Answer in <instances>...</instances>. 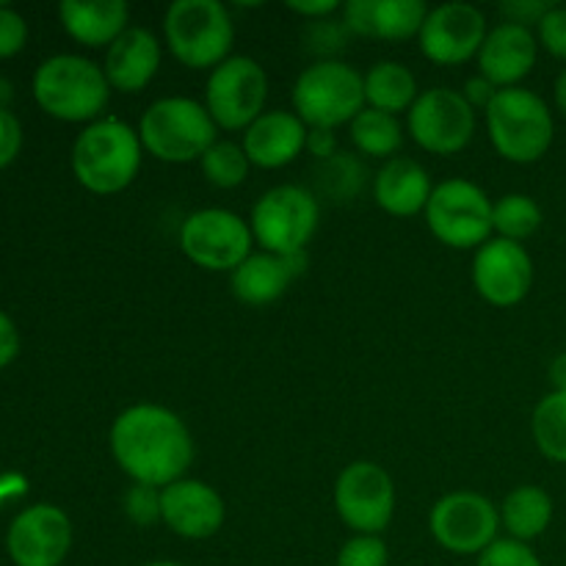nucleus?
Here are the masks:
<instances>
[{"label":"nucleus","instance_id":"f257e3e1","mask_svg":"<svg viewBox=\"0 0 566 566\" xmlns=\"http://www.w3.org/2000/svg\"><path fill=\"white\" fill-rule=\"evenodd\" d=\"M111 453L133 484L164 486L186 475L193 462V440L180 415L158 403H136L116 415L108 434Z\"/></svg>","mask_w":566,"mask_h":566},{"label":"nucleus","instance_id":"f03ea898","mask_svg":"<svg viewBox=\"0 0 566 566\" xmlns=\"http://www.w3.org/2000/svg\"><path fill=\"white\" fill-rule=\"evenodd\" d=\"M144 147L138 130L116 116H99L72 144V171L86 191L111 197L136 180Z\"/></svg>","mask_w":566,"mask_h":566},{"label":"nucleus","instance_id":"7ed1b4c3","mask_svg":"<svg viewBox=\"0 0 566 566\" xmlns=\"http://www.w3.org/2000/svg\"><path fill=\"white\" fill-rule=\"evenodd\" d=\"M33 99L48 116L61 122L99 119L111 97L103 66L83 55L61 53L42 61L33 72Z\"/></svg>","mask_w":566,"mask_h":566},{"label":"nucleus","instance_id":"20e7f679","mask_svg":"<svg viewBox=\"0 0 566 566\" xmlns=\"http://www.w3.org/2000/svg\"><path fill=\"white\" fill-rule=\"evenodd\" d=\"M486 130L501 158L512 164H536L553 147V111L536 92L523 86L501 88L486 108Z\"/></svg>","mask_w":566,"mask_h":566},{"label":"nucleus","instance_id":"39448f33","mask_svg":"<svg viewBox=\"0 0 566 566\" xmlns=\"http://www.w3.org/2000/svg\"><path fill=\"white\" fill-rule=\"evenodd\" d=\"M219 127L205 103L191 97H160L144 111L138 138L144 153L164 164H191L219 142Z\"/></svg>","mask_w":566,"mask_h":566},{"label":"nucleus","instance_id":"423d86ee","mask_svg":"<svg viewBox=\"0 0 566 566\" xmlns=\"http://www.w3.org/2000/svg\"><path fill=\"white\" fill-rule=\"evenodd\" d=\"M164 36L169 53L182 66L213 72L230 59L235 22L219 0H177L166 9Z\"/></svg>","mask_w":566,"mask_h":566},{"label":"nucleus","instance_id":"0eeeda50","mask_svg":"<svg viewBox=\"0 0 566 566\" xmlns=\"http://www.w3.org/2000/svg\"><path fill=\"white\" fill-rule=\"evenodd\" d=\"M365 105V75L343 61H315L293 83V114L310 130L352 125Z\"/></svg>","mask_w":566,"mask_h":566},{"label":"nucleus","instance_id":"6e6552de","mask_svg":"<svg viewBox=\"0 0 566 566\" xmlns=\"http://www.w3.org/2000/svg\"><path fill=\"white\" fill-rule=\"evenodd\" d=\"M318 221L321 208L315 193L302 186H276L258 199L249 227L263 252L298 254L313 241Z\"/></svg>","mask_w":566,"mask_h":566},{"label":"nucleus","instance_id":"1a4fd4ad","mask_svg":"<svg viewBox=\"0 0 566 566\" xmlns=\"http://www.w3.org/2000/svg\"><path fill=\"white\" fill-rule=\"evenodd\" d=\"M492 205L484 188L453 177L431 191L426 205V224L431 235L451 249H481L492 230Z\"/></svg>","mask_w":566,"mask_h":566},{"label":"nucleus","instance_id":"9d476101","mask_svg":"<svg viewBox=\"0 0 566 566\" xmlns=\"http://www.w3.org/2000/svg\"><path fill=\"white\" fill-rule=\"evenodd\" d=\"M269 75L249 55H230L221 61L205 86V108L219 130H247L265 114Z\"/></svg>","mask_w":566,"mask_h":566},{"label":"nucleus","instance_id":"9b49d317","mask_svg":"<svg viewBox=\"0 0 566 566\" xmlns=\"http://www.w3.org/2000/svg\"><path fill=\"white\" fill-rule=\"evenodd\" d=\"M252 227L224 208H205L180 227V249L205 271H235L252 254Z\"/></svg>","mask_w":566,"mask_h":566},{"label":"nucleus","instance_id":"f8f14e48","mask_svg":"<svg viewBox=\"0 0 566 566\" xmlns=\"http://www.w3.org/2000/svg\"><path fill=\"white\" fill-rule=\"evenodd\" d=\"M407 130L431 155H457L473 142L475 111L457 88H426L407 114Z\"/></svg>","mask_w":566,"mask_h":566},{"label":"nucleus","instance_id":"ddd939ff","mask_svg":"<svg viewBox=\"0 0 566 566\" xmlns=\"http://www.w3.org/2000/svg\"><path fill=\"white\" fill-rule=\"evenodd\" d=\"M437 545L457 556H481L501 531V509L479 492H451L440 497L429 517Z\"/></svg>","mask_w":566,"mask_h":566},{"label":"nucleus","instance_id":"4468645a","mask_svg":"<svg viewBox=\"0 0 566 566\" xmlns=\"http://www.w3.org/2000/svg\"><path fill=\"white\" fill-rule=\"evenodd\" d=\"M335 509L354 534L379 536L396 514V484L381 464L352 462L335 484Z\"/></svg>","mask_w":566,"mask_h":566},{"label":"nucleus","instance_id":"2eb2a0df","mask_svg":"<svg viewBox=\"0 0 566 566\" xmlns=\"http://www.w3.org/2000/svg\"><path fill=\"white\" fill-rule=\"evenodd\" d=\"M490 33L486 17L473 3H442L429 11L420 31V50L440 66H459L479 59Z\"/></svg>","mask_w":566,"mask_h":566},{"label":"nucleus","instance_id":"dca6fc26","mask_svg":"<svg viewBox=\"0 0 566 566\" xmlns=\"http://www.w3.org/2000/svg\"><path fill=\"white\" fill-rule=\"evenodd\" d=\"M72 523L53 503H36L17 514L6 534L14 566H61L70 556Z\"/></svg>","mask_w":566,"mask_h":566},{"label":"nucleus","instance_id":"f3484780","mask_svg":"<svg viewBox=\"0 0 566 566\" xmlns=\"http://www.w3.org/2000/svg\"><path fill=\"white\" fill-rule=\"evenodd\" d=\"M473 285L492 307H514L523 302L534 285V260L523 243L506 238H490L475 249Z\"/></svg>","mask_w":566,"mask_h":566},{"label":"nucleus","instance_id":"a211bd4d","mask_svg":"<svg viewBox=\"0 0 566 566\" xmlns=\"http://www.w3.org/2000/svg\"><path fill=\"white\" fill-rule=\"evenodd\" d=\"M224 517V497L205 481L180 479L160 490V523L182 539H210L221 531Z\"/></svg>","mask_w":566,"mask_h":566},{"label":"nucleus","instance_id":"6ab92c4d","mask_svg":"<svg viewBox=\"0 0 566 566\" xmlns=\"http://www.w3.org/2000/svg\"><path fill=\"white\" fill-rule=\"evenodd\" d=\"M536 59H539L536 33L531 28L501 22L486 33L479 53V75H484L497 88H514L534 72Z\"/></svg>","mask_w":566,"mask_h":566},{"label":"nucleus","instance_id":"aec40b11","mask_svg":"<svg viewBox=\"0 0 566 566\" xmlns=\"http://www.w3.org/2000/svg\"><path fill=\"white\" fill-rule=\"evenodd\" d=\"M310 127L291 111H265L243 130V153L260 169H282L307 149Z\"/></svg>","mask_w":566,"mask_h":566},{"label":"nucleus","instance_id":"412c9836","mask_svg":"<svg viewBox=\"0 0 566 566\" xmlns=\"http://www.w3.org/2000/svg\"><path fill=\"white\" fill-rule=\"evenodd\" d=\"M304 269H307V258H304V252L298 254L252 252L230 274L232 296H235L238 302L249 304V307H265V304H274Z\"/></svg>","mask_w":566,"mask_h":566},{"label":"nucleus","instance_id":"4be33fe9","mask_svg":"<svg viewBox=\"0 0 566 566\" xmlns=\"http://www.w3.org/2000/svg\"><path fill=\"white\" fill-rule=\"evenodd\" d=\"M160 66V42L153 31L130 25L105 53L103 72L108 86L122 94H138L153 83Z\"/></svg>","mask_w":566,"mask_h":566},{"label":"nucleus","instance_id":"5701e85b","mask_svg":"<svg viewBox=\"0 0 566 566\" xmlns=\"http://www.w3.org/2000/svg\"><path fill=\"white\" fill-rule=\"evenodd\" d=\"M431 191H434V186H431L429 171L412 158H392L376 171V205L385 213L398 216V219L423 213L431 199Z\"/></svg>","mask_w":566,"mask_h":566},{"label":"nucleus","instance_id":"b1692460","mask_svg":"<svg viewBox=\"0 0 566 566\" xmlns=\"http://www.w3.org/2000/svg\"><path fill=\"white\" fill-rule=\"evenodd\" d=\"M59 17L64 31L86 48H111L130 28V9L125 0H64Z\"/></svg>","mask_w":566,"mask_h":566},{"label":"nucleus","instance_id":"393cba45","mask_svg":"<svg viewBox=\"0 0 566 566\" xmlns=\"http://www.w3.org/2000/svg\"><path fill=\"white\" fill-rule=\"evenodd\" d=\"M553 523V497L542 486L523 484L506 495L501 506V528H506L509 539L531 545L539 539Z\"/></svg>","mask_w":566,"mask_h":566},{"label":"nucleus","instance_id":"a878e982","mask_svg":"<svg viewBox=\"0 0 566 566\" xmlns=\"http://www.w3.org/2000/svg\"><path fill=\"white\" fill-rule=\"evenodd\" d=\"M418 97V77L398 61H379L365 75V105L368 108L385 111L392 116H398L401 111L409 114Z\"/></svg>","mask_w":566,"mask_h":566},{"label":"nucleus","instance_id":"bb28decb","mask_svg":"<svg viewBox=\"0 0 566 566\" xmlns=\"http://www.w3.org/2000/svg\"><path fill=\"white\" fill-rule=\"evenodd\" d=\"M352 142L368 158H396L398 149L403 147V127L398 116L385 114V111L365 108L357 119L352 122Z\"/></svg>","mask_w":566,"mask_h":566},{"label":"nucleus","instance_id":"cd10ccee","mask_svg":"<svg viewBox=\"0 0 566 566\" xmlns=\"http://www.w3.org/2000/svg\"><path fill=\"white\" fill-rule=\"evenodd\" d=\"M429 11L423 0H374V39L407 42L420 36Z\"/></svg>","mask_w":566,"mask_h":566},{"label":"nucleus","instance_id":"c85d7f7f","mask_svg":"<svg viewBox=\"0 0 566 566\" xmlns=\"http://www.w3.org/2000/svg\"><path fill=\"white\" fill-rule=\"evenodd\" d=\"M534 442L545 459L566 464V392H547L531 418Z\"/></svg>","mask_w":566,"mask_h":566},{"label":"nucleus","instance_id":"c756f323","mask_svg":"<svg viewBox=\"0 0 566 566\" xmlns=\"http://www.w3.org/2000/svg\"><path fill=\"white\" fill-rule=\"evenodd\" d=\"M542 227V208L528 193H506L492 205V230L497 238L523 243Z\"/></svg>","mask_w":566,"mask_h":566},{"label":"nucleus","instance_id":"7c9ffc66","mask_svg":"<svg viewBox=\"0 0 566 566\" xmlns=\"http://www.w3.org/2000/svg\"><path fill=\"white\" fill-rule=\"evenodd\" d=\"M199 166H202L205 180L213 188H224V191L241 186L249 177V169H252L241 144L227 142V138H219V142L202 155Z\"/></svg>","mask_w":566,"mask_h":566},{"label":"nucleus","instance_id":"2f4dec72","mask_svg":"<svg viewBox=\"0 0 566 566\" xmlns=\"http://www.w3.org/2000/svg\"><path fill=\"white\" fill-rule=\"evenodd\" d=\"M315 175H318L321 193H324V197H332L335 202H348V199H354L359 191H363V182H365L363 164L346 153H337L335 158L321 160Z\"/></svg>","mask_w":566,"mask_h":566},{"label":"nucleus","instance_id":"473e14b6","mask_svg":"<svg viewBox=\"0 0 566 566\" xmlns=\"http://www.w3.org/2000/svg\"><path fill=\"white\" fill-rule=\"evenodd\" d=\"M348 31L340 20H318L307 22V33H304V50L318 55V61H335V53L346 48Z\"/></svg>","mask_w":566,"mask_h":566},{"label":"nucleus","instance_id":"72a5a7b5","mask_svg":"<svg viewBox=\"0 0 566 566\" xmlns=\"http://www.w3.org/2000/svg\"><path fill=\"white\" fill-rule=\"evenodd\" d=\"M337 566H390V551L381 536L354 534L337 553Z\"/></svg>","mask_w":566,"mask_h":566},{"label":"nucleus","instance_id":"f704fd0d","mask_svg":"<svg viewBox=\"0 0 566 566\" xmlns=\"http://www.w3.org/2000/svg\"><path fill=\"white\" fill-rule=\"evenodd\" d=\"M475 566H545L531 545L517 539H497L479 556Z\"/></svg>","mask_w":566,"mask_h":566},{"label":"nucleus","instance_id":"c9c22d12","mask_svg":"<svg viewBox=\"0 0 566 566\" xmlns=\"http://www.w3.org/2000/svg\"><path fill=\"white\" fill-rule=\"evenodd\" d=\"M125 514L130 523L142 525V528L160 523V490L158 486L133 484L130 490L125 492Z\"/></svg>","mask_w":566,"mask_h":566},{"label":"nucleus","instance_id":"e433bc0d","mask_svg":"<svg viewBox=\"0 0 566 566\" xmlns=\"http://www.w3.org/2000/svg\"><path fill=\"white\" fill-rule=\"evenodd\" d=\"M536 42L545 48L553 59L566 61V6H553L542 22L536 25Z\"/></svg>","mask_w":566,"mask_h":566},{"label":"nucleus","instance_id":"4c0bfd02","mask_svg":"<svg viewBox=\"0 0 566 566\" xmlns=\"http://www.w3.org/2000/svg\"><path fill=\"white\" fill-rule=\"evenodd\" d=\"M28 42V22L14 9L0 3V59H11Z\"/></svg>","mask_w":566,"mask_h":566},{"label":"nucleus","instance_id":"58836bf2","mask_svg":"<svg viewBox=\"0 0 566 566\" xmlns=\"http://www.w3.org/2000/svg\"><path fill=\"white\" fill-rule=\"evenodd\" d=\"M556 3L551 0H506V3L497 6L501 11L503 22H512V25L520 28H531V25H539L542 17L553 9Z\"/></svg>","mask_w":566,"mask_h":566},{"label":"nucleus","instance_id":"ea45409f","mask_svg":"<svg viewBox=\"0 0 566 566\" xmlns=\"http://www.w3.org/2000/svg\"><path fill=\"white\" fill-rule=\"evenodd\" d=\"M22 149V127L9 108H0V169L14 164Z\"/></svg>","mask_w":566,"mask_h":566},{"label":"nucleus","instance_id":"a19ab883","mask_svg":"<svg viewBox=\"0 0 566 566\" xmlns=\"http://www.w3.org/2000/svg\"><path fill=\"white\" fill-rule=\"evenodd\" d=\"M497 92H501V88L492 86V83L486 81L484 75H475V77H470L468 83H464L462 97L468 99L470 108H473V111H484V114H486V108H490L492 99H495Z\"/></svg>","mask_w":566,"mask_h":566},{"label":"nucleus","instance_id":"79ce46f5","mask_svg":"<svg viewBox=\"0 0 566 566\" xmlns=\"http://www.w3.org/2000/svg\"><path fill=\"white\" fill-rule=\"evenodd\" d=\"M20 354V332H17L14 321L0 310V368L11 365Z\"/></svg>","mask_w":566,"mask_h":566},{"label":"nucleus","instance_id":"37998d69","mask_svg":"<svg viewBox=\"0 0 566 566\" xmlns=\"http://www.w3.org/2000/svg\"><path fill=\"white\" fill-rule=\"evenodd\" d=\"M287 9H291L293 14L304 17L307 22H318L329 20L335 11L343 9V3H337V0H315V3H287Z\"/></svg>","mask_w":566,"mask_h":566},{"label":"nucleus","instance_id":"c03bdc74","mask_svg":"<svg viewBox=\"0 0 566 566\" xmlns=\"http://www.w3.org/2000/svg\"><path fill=\"white\" fill-rule=\"evenodd\" d=\"M307 153L318 160H329L337 155L335 130H310L307 133Z\"/></svg>","mask_w":566,"mask_h":566},{"label":"nucleus","instance_id":"a18cd8bd","mask_svg":"<svg viewBox=\"0 0 566 566\" xmlns=\"http://www.w3.org/2000/svg\"><path fill=\"white\" fill-rule=\"evenodd\" d=\"M547 379H551L553 392H566V352L556 354L547 368Z\"/></svg>","mask_w":566,"mask_h":566},{"label":"nucleus","instance_id":"49530a36","mask_svg":"<svg viewBox=\"0 0 566 566\" xmlns=\"http://www.w3.org/2000/svg\"><path fill=\"white\" fill-rule=\"evenodd\" d=\"M553 99H556V108L566 116V66L558 72L556 83H553Z\"/></svg>","mask_w":566,"mask_h":566},{"label":"nucleus","instance_id":"de8ad7c7","mask_svg":"<svg viewBox=\"0 0 566 566\" xmlns=\"http://www.w3.org/2000/svg\"><path fill=\"white\" fill-rule=\"evenodd\" d=\"M142 566H188V564H180V562H149V564H142Z\"/></svg>","mask_w":566,"mask_h":566}]
</instances>
